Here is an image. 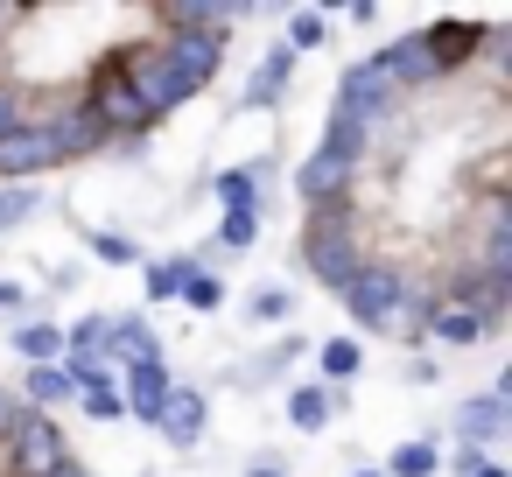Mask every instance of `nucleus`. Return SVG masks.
<instances>
[{"label": "nucleus", "mask_w": 512, "mask_h": 477, "mask_svg": "<svg viewBox=\"0 0 512 477\" xmlns=\"http://www.w3.org/2000/svg\"><path fill=\"white\" fill-rule=\"evenodd\" d=\"M169 386H176V379H169V365H162V358L127 365V372H120V407H127V414H141V421H155V414H162V400H169Z\"/></svg>", "instance_id": "f8f14e48"}, {"label": "nucleus", "mask_w": 512, "mask_h": 477, "mask_svg": "<svg viewBox=\"0 0 512 477\" xmlns=\"http://www.w3.org/2000/svg\"><path fill=\"white\" fill-rule=\"evenodd\" d=\"M253 8H204V0H169V8H162V22L169 29H183V36H232V22H246Z\"/></svg>", "instance_id": "2eb2a0df"}, {"label": "nucleus", "mask_w": 512, "mask_h": 477, "mask_svg": "<svg viewBox=\"0 0 512 477\" xmlns=\"http://www.w3.org/2000/svg\"><path fill=\"white\" fill-rule=\"evenodd\" d=\"M288 316V288H260L253 295V323H281Z\"/></svg>", "instance_id": "2f4dec72"}, {"label": "nucleus", "mask_w": 512, "mask_h": 477, "mask_svg": "<svg viewBox=\"0 0 512 477\" xmlns=\"http://www.w3.org/2000/svg\"><path fill=\"white\" fill-rule=\"evenodd\" d=\"M330 36V15L323 8H302V15H288V50H316Z\"/></svg>", "instance_id": "a878e982"}, {"label": "nucleus", "mask_w": 512, "mask_h": 477, "mask_svg": "<svg viewBox=\"0 0 512 477\" xmlns=\"http://www.w3.org/2000/svg\"><path fill=\"white\" fill-rule=\"evenodd\" d=\"M0 463H8V477H50L57 463H71V456H64V428L29 407L22 428L8 435V449H0Z\"/></svg>", "instance_id": "423d86ee"}, {"label": "nucleus", "mask_w": 512, "mask_h": 477, "mask_svg": "<svg viewBox=\"0 0 512 477\" xmlns=\"http://www.w3.org/2000/svg\"><path fill=\"white\" fill-rule=\"evenodd\" d=\"M477 477H505V470H498V463H484V470H477Z\"/></svg>", "instance_id": "58836bf2"}, {"label": "nucleus", "mask_w": 512, "mask_h": 477, "mask_svg": "<svg viewBox=\"0 0 512 477\" xmlns=\"http://www.w3.org/2000/svg\"><path fill=\"white\" fill-rule=\"evenodd\" d=\"M302 260H309V274H316L330 295H344V288H351V274L365 267V253H358V225H351V211H344V204H316V211H309Z\"/></svg>", "instance_id": "7ed1b4c3"}, {"label": "nucleus", "mask_w": 512, "mask_h": 477, "mask_svg": "<svg viewBox=\"0 0 512 477\" xmlns=\"http://www.w3.org/2000/svg\"><path fill=\"white\" fill-rule=\"evenodd\" d=\"M15 344H22L29 365H57V358H64V330H57V323H22Z\"/></svg>", "instance_id": "4be33fe9"}, {"label": "nucleus", "mask_w": 512, "mask_h": 477, "mask_svg": "<svg viewBox=\"0 0 512 477\" xmlns=\"http://www.w3.org/2000/svg\"><path fill=\"white\" fill-rule=\"evenodd\" d=\"M218 204H225V218H260V183H253L246 162L218 169Z\"/></svg>", "instance_id": "412c9836"}, {"label": "nucleus", "mask_w": 512, "mask_h": 477, "mask_svg": "<svg viewBox=\"0 0 512 477\" xmlns=\"http://www.w3.org/2000/svg\"><path fill=\"white\" fill-rule=\"evenodd\" d=\"M162 57H169V71H176L183 99H197V92L218 78V64H225V43H218V36H183V29H169V36H162Z\"/></svg>", "instance_id": "0eeeda50"}, {"label": "nucleus", "mask_w": 512, "mask_h": 477, "mask_svg": "<svg viewBox=\"0 0 512 477\" xmlns=\"http://www.w3.org/2000/svg\"><path fill=\"white\" fill-rule=\"evenodd\" d=\"M512 428V379H498L491 393H470V400H456V442H498Z\"/></svg>", "instance_id": "6e6552de"}, {"label": "nucleus", "mask_w": 512, "mask_h": 477, "mask_svg": "<svg viewBox=\"0 0 512 477\" xmlns=\"http://www.w3.org/2000/svg\"><path fill=\"white\" fill-rule=\"evenodd\" d=\"M22 414H29V407H22V393H8V386H0V449H8V435L22 428Z\"/></svg>", "instance_id": "473e14b6"}, {"label": "nucleus", "mask_w": 512, "mask_h": 477, "mask_svg": "<svg viewBox=\"0 0 512 477\" xmlns=\"http://www.w3.org/2000/svg\"><path fill=\"white\" fill-rule=\"evenodd\" d=\"M92 253H99L106 267H134V260H141V246H134L127 232H92Z\"/></svg>", "instance_id": "c756f323"}, {"label": "nucleus", "mask_w": 512, "mask_h": 477, "mask_svg": "<svg viewBox=\"0 0 512 477\" xmlns=\"http://www.w3.org/2000/svg\"><path fill=\"white\" fill-rule=\"evenodd\" d=\"M50 477H85V470H78V463H57V470H50Z\"/></svg>", "instance_id": "4c0bfd02"}, {"label": "nucleus", "mask_w": 512, "mask_h": 477, "mask_svg": "<svg viewBox=\"0 0 512 477\" xmlns=\"http://www.w3.org/2000/svg\"><path fill=\"white\" fill-rule=\"evenodd\" d=\"M0 309H22V288L15 281H0Z\"/></svg>", "instance_id": "c9c22d12"}, {"label": "nucleus", "mask_w": 512, "mask_h": 477, "mask_svg": "<svg viewBox=\"0 0 512 477\" xmlns=\"http://www.w3.org/2000/svg\"><path fill=\"white\" fill-rule=\"evenodd\" d=\"M36 127L57 141V155H64V162H85V155H99V148H106V127L85 113V99L57 106V113H50V120H36Z\"/></svg>", "instance_id": "9d476101"}, {"label": "nucleus", "mask_w": 512, "mask_h": 477, "mask_svg": "<svg viewBox=\"0 0 512 477\" xmlns=\"http://www.w3.org/2000/svg\"><path fill=\"white\" fill-rule=\"evenodd\" d=\"M449 470H456V477H477V470H484V449H477V442H456Z\"/></svg>", "instance_id": "72a5a7b5"}, {"label": "nucleus", "mask_w": 512, "mask_h": 477, "mask_svg": "<svg viewBox=\"0 0 512 477\" xmlns=\"http://www.w3.org/2000/svg\"><path fill=\"white\" fill-rule=\"evenodd\" d=\"M435 470H442L435 442H400V449H393V463H386L379 477H435Z\"/></svg>", "instance_id": "5701e85b"}, {"label": "nucleus", "mask_w": 512, "mask_h": 477, "mask_svg": "<svg viewBox=\"0 0 512 477\" xmlns=\"http://www.w3.org/2000/svg\"><path fill=\"white\" fill-rule=\"evenodd\" d=\"M288 78H295V50L281 43V50H267L260 71L246 78V106H253V113H274V106L288 99Z\"/></svg>", "instance_id": "f3484780"}, {"label": "nucleus", "mask_w": 512, "mask_h": 477, "mask_svg": "<svg viewBox=\"0 0 512 477\" xmlns=\"http://www.w3.org/2000/svg\"><path fill=\"white\" fill-rule=\"evenodd\" d=\"M477 274L512 281V218H505V197H491V204H484V246H477Z\"/></svg>", "instance_id": "a211bd4d"}, {"label": "nucleus", "mask_w": 512, "mask_h": 477, "mask_svg": "<svg viewBox=\"0 0 512 477\" xmlns=\"http://www.w3.org/2000/svg\"><path fill=\"white\" fill-rule=\"evenodd\" d=\"M379 71L393 78V92H414V85H435V57H428V36H400L393 50H379Z\"/></svg>", "instance_id": "ddd939ff"}, {"label": "nucleus", "mask_w": 512, "mask_h": 477, "mask_svg": "<svg viewBox=\"0 0 512 477\" xmlns=\"http://www.w3.org/2000/svg\"><path fill=\"white\" fill-rule=\"evenodd\" d=\"M316 358H323V379H351V372H358V358H365V351H358V344H351V337H330V344H323V351H316Z\"/></svg>", "instance_id": "cd10ccee"}, {"label": "nucleus", "mask_w": 512, "mask_h": 477, "mask_svg": "<svg viewBox=\"0 0 512 477\" xmlns=\"http://www.w3.org/2000/svg\"><path fill=\"white\" fill-rule=\"evenodd\" d=\"M183 302H190V309H218V302H225V281H218V274H204V260H197V267H190V281H183Z\"/></svg>", "instance_id": "bb28decb"}, {"label": "nucleus", "mask_w": 512, "mask_h": 477, "mask_svg": "<svg viewBox=\"0 0 512 477\" xmlns=\"http://www.w3.org/2000/svg\"><path fill=\"white\" fill-rule=\"evenodd\" d=\"M15 127H22V113H15V99H8V92H0V134H15Z\"/></svg>", "instance_id": "f704fd0d"}, {"label": "nucleus", "mask_w": 512, "mask_h": 477, "mask_svg": "<svg viewBox=\"0 0 512 477\" xmlns=\"http://www.w3.org/2000/svg\"><path fill=\"white\" fill-rule=\"evenodd\" d=\"M393 106H400V92H393V78L379 71V57H365V64H351V71L337 78V120H351V127L372 134Z\"/></svg>", "instance_id": "39448f33"}, {"label": "nucleus", "mask_w": 512, "mask_h": 477, "mask_svg": "<svg viewBox=\"0 0 512 477\" xmlns=\"http://www.w3.org/2000/svg\"><path fill=\"white\" fill-rule=\"evenodd\" d=\"M477 50H484V29H477V22H435V29H428V57H435L442 78L463 71Z\"/></svg>", "instance_id": "dca6fc26"}, {"label": "nucleus", "mask_w": 512, "mask_h": 477, "mask_svg": "<svg viewBox=\"0 0 512 477\" xmlns=\"http://www.w3.org/2000/svg\"><path fill=\"white\" fill-rule=\"evenodd\" d=\"M148 358H162V344H155L148 316H113V344H106V365H113V372H127V365H148Z\"/></svg>", "instance_id": "6ab92c4d"}, {"label": "nucleus", "mask_w": 512, "mask_h": 477, "mask_svg": "<svg viewBox=\"0 0 512 477\" xmlns=\"http://www.w3.org/2000/svg\"><path fill=\"white\" fill-rule=\"evenodd\" d=\"M29 211H36V190L29 183H0V232H15Z\"/></svg>", "instance_id": "c85d7f7f"}, {"label": "nucleus", "mask_w": 512, "mask_h": 477, "mask_svg": "<svg viewBox=\"0 0 512 477\" xmlns=\"http://www.w3.org/2000/svg\"><path fill=\"white\" fill-rule=\"evenodd\" d=\"M358 477H379V470H358Z\"/></svg>", "instance_id": "ea45409f"}, {"label": "nucleus", "mask_w": 512, "mask_h": 477, "mask_svg": "<svg viewBox=\"0 0 512 477\" xmlns=\"http://www.w3.org/2000/svg\"><path fill=\"white\" fill-rule=\"evenodd\" d=\"M85 113L106 127V141H141L148 127H155V113L134 99V85L120 78V64L106 57L99 71H92V92H85Z\"/></svg>", "instance_id": "20e7f679"}, {"label": "nucleus", "mask_w": 512, "mask_h": 477, "mask_svg": "<svg viewBox=\"0 0 512 477\" xmlns=\"http://www.w3.org/2000/svg\"><path fill=\"white\" fill-rule=\"evenodd\" d=\"M253 239H260V218H218V246L225 253H246Z\"/></svg>", "instance_id": "7c9ffc66"}, {"label": "nucleus", "mask_w": 512, "mask_h": 477, "mask_svg": "<svg viewBox=\"0 0 512 477\" xmlns=\"http://www.w3.org/2000/svg\"><path fill=\"white\" fill-rule=\"evenodd\" d=\"M498 323H484L477 309H463V302H435L428 309V323H421V337H435V344H449V351H470V344H484Z\"/></svg>", "instance_id": "9b49d317"}, {"label": "nucleus", "mask_w": 512, "mask_h": 477, "mask_svg": "<svg viewBox=\"0 0 512 477\" xmlns=\"http://www.w3.org/2000/svg\"><path fill=\"white\" fill-rule=\"evenodd\" d=\"M0 22H8V8H0Z\"/></svg>", "instance_id": "a19ab883"}, {"label": "nucleus", "mask_w": 512, "mask_h": 477, "mask_svg": "<svg viewBox=\"0 0 512 477\" xmlns=\"http://www.w3.org/2000/svg\"><path fill=\"white\" fill-rule=\"evenodd\" d=\"M64 155H57V141L43 134V127H15V134H0V183H36L43 169H57Z\"/></svg>", "instance_id": "1a4fd4ad"}, {"label": "nucleus", "mask_w": 512, "mask_h": 477, "mask_svg": "<svg viewBox=\"0 0 512 477\" xmlns=\"http://www.w3.org/2000/svg\"><path fill=\"white\" fill-rule=\"evenodd\" d=\"M155 428H162V442L190 449V442L204 435V393L176 379V386H169V400H162V414H155Z\"/></svg>", "instance_id": "4468645a"}, {"label": "nucleus", "mask_w": 512, "mask_h": 477, "mask_svg": "<svg viewBox=\"0 0 512 477\" xmlns=\"http://www.w3.org/2000/svg\"><path fill=\"white\" fill-rule=\"evenodd\" d=\"M57 400H78V386H71V365L57 358V365H29V379H22V407H57Z\"/></svg>", "instance_id": "aec40b11"}, {"label": "nucleus", "mask_w": 512, "mask_h": 477, "mask_svg": "<svg viewBox=\"0 0 512 477\" xmlns=\"http://www.w3.org/2000/svg\"><path fill=\"white\" fill-rule=\"evenodd\" d=\"M246 477H288V470H281V463H253Z\"/></svg>", "instance_id": "e433bc0d"}, {"label": "nucleus", "mask_w": 512, "mask_h": 477, "mask_svg": "<svg viewBox=\"0 0 512 477\" xmlns=\"http://www.w3.org/2000/svg\"><path fill=\"white\" fill-rule=\"evenodd\" d=\"M197 260H148V302H176Z\"/></svg>", "instance_id": "b1692460"}, {"label": "nucleus", "mask_w": 512, "mask_h": 477, "mask_svg": "<svg viewBox=\"0 0 512 477\" xmlns=\"http://www.w3.org/2000/svg\"><path fill=\"white\" fill-rule=\"evenodd\" d=\"M358 162H365V127H351V120H337V113H330V127H323L316 155L295 169V190L309 197V211H316V204H344V190H351Z\"/></svg>", "instance_id": "f03ea898"}, {"label": "nucleus", "mask_w": 512, "mask_h": 477, "mask_svg": "<svg viewBox=\"0 0 512 477\" xmlns=\"http://www.w3.org/2000/svg\"><path fill=\"white\" fill-rule=\"evenodd\" d=\"M435 302H442V295H428L414 274H400V267H386V260H365V267L351 274V288H344V309H351L365 330H386V337H421V323H428Z\"/></svg>", "instance_id": "f257e3e1"}, {"label": "nucleus", "mask_w": 512, "mask_h": 477, "mask_svg": "<svg viewBox=\"0 0 512 477\" xmlns=\"http://www.w3.org/2000/svg\"><path fill=\"white\" fill-rule=\"evenodd\" d=\"M288 421L316 435V428L330 421V393H323V386H295V393H288Z\"/></svg>", "instance_id": "393cba45"}]
</instances>
